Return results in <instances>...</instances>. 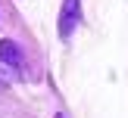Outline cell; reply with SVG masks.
<instances>
[{"mask_svg":"<svg viewBox=\"0 0 128 118\" xmlns=\"http://www.w3.org/2000/svg\"><path fill=\"white\" fill-rule=\"evenodd\" d=\"M81 22V0H62V9H60V37L69 40L75 34Z\"/></svg>","mask_w":128,"mask_h":118,"instance_id":"1","label":"cell"},{"mask_svg":"<svg viewBox=\"0 0 128 118\" xmlns=\"http://www.w3.org/2000/svg\"><path fill=\"white\" fill-rule=\"evenodd\" d=\"M0 59H3L6 65H12V68H25V53H22V47H19L16 40H10V37L0 40Z\"/></svg>","mask_w":128,"mask_h":118,"instance_id":"2","label":"cell"}]
</instances>
